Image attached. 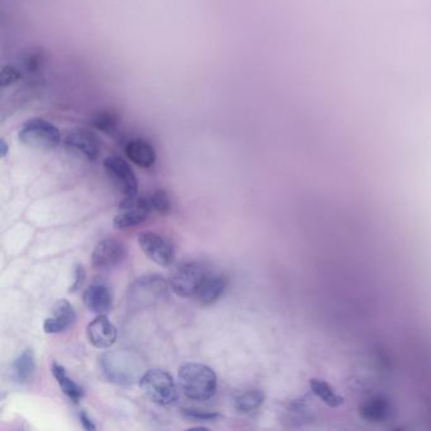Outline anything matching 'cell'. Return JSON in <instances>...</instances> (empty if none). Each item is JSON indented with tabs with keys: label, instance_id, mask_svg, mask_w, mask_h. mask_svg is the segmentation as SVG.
<instances>
[{
	"label": "cell",
	"instance_id": "cell-26",
	"mask_svg": "<svg viewBox=\"0 0 431 431\" xmlns=\"http://www.w3.org/2000/svg\"><path fill=\"white\" fill-rule=\"evenodd\" d=\"M79 416H80L81 425H82V427H84L85 430H97V426L94 425L92 420L90 419V418H89V416H87L85 413H80V415H79Z\"/></svg>",
	"mask_w": 431,
	"mask_h": 431
},
{
	"label": "cell",
	"instance_id": "cell-6",
	"mask_svg": "<svg viewBox=\"0 0 431 431\" xmlns=\"http://www.w3.org/2000/svg\"><path fill=\"white\" fill-rule=\"evenodd\" d=\"M207 276V270L202 263L187 262L171 272L170 286L180 298H192Z\"/></svg>",
	"mask_w": 431,
	"mask_h": 431
},
{
	"label": "cell",
	"instance_id": "cell-20",
	"mask_svg": "<svg viewBox=\"0 0 431 431\" xmlns=\"http://www.w3.org/2000/svg\"><path fill=\"white\" fill-rule=\"evenodd\" d=\"M119 118L113 110H100L92 118V126L100 132H114L118 127Z\"/></svg>",
	"mask_w": 431,
	"mask_h": 431
},
{
	"label": "cell",
	"instance_id": "cell-10",
	"mask_svg": "<svg viewBox=\"0 0 431 431\" xmlns=\"http://www.w3.org/2000/svg\"><path fill=\"white\" fill-rule=\"evenodd\" d=\"M64 143L70 152L87 158V161H95L100 155L98 136L87 128L72 129L66 136Z\"/></svg>",
	"mask_w": 431,
	"mask_h": 431
},
{
	"label": "cell",
	"instance_id": "cell-24",
	"mask_svg": "<svg viewBox=\"0 0 431 431\" xmlns=\"http://www.w3.org/2000/svg\"><path fill=\"white\" fill-rule=\"evenodd\" d=\"M42 61H43V58H42L40 53L32 52V53H29L27 58H24V67L28 70L29 72H36L37 70L40 69Z\"/></svg>",
	"mask_w": 431,
	"mask_h": 431
},
{
	"label": "cell",
	"instance_id": "cell-22",
	"mask_svg": "<svg viewBox=\"0 0 431 431\" xmlns=\"http://www.w3.org/2000/svg\"><path fill=\"white\" fill-rule=\"evenodd\" d=\"M148 200L152 210H155L157 213L166 214L171 210V202L165 190L156 191L148 197Z\"/></svg>",
	"mask_w": 431,
	"mask_h": 431
},
{
	"label": "cell",
	"instance_id": "cell-23",
	"mask_svg": "<svg viewBox=\"0 0 431 431\" xmlns=\"http://www.w3.org/2000/svg\"><path fill=\"white\" fill-rule=\"evenodd\" d=\"M181 415L186 419L194 420V421H214L218 419L220 415L215 411H202L195 408H182Z\"/></svg>",
	"mask_w": 431,
	"mask_h": 431
},
{
	"label": "cell",
	"instance_id": "cell-18",
	"mask_svg": "<svg viewBox=\"0 0 431 431\" xmlns=\"http://www.w3.org/2000/svg\"><path fill=\"white\" fill-rule=\"evenodd\" d=\"M52 374L58 381V386L61 387L65 395L69 397L71 401H74L75 403H79L84 396V390L76 383L75 381L70 378L66 369L62 366H60L58 363L55 362L52 364Z\"/></svg>",
	"mask_w": 431,
	"mask_h": 431
},
{
	"label": "cell",
	"instance_id": "cell-4",
	"mask_svg": "<svg viewBox=\"0 0 431 431\" xmlns=\"http://www.w3.org/2000/svg\"><path fill=\"white\" fill-rule=\"evenodd\" d=\"M168 298V285L163 277L150 275L133 282L128 290V302L132 309H150Z\"/></svg>",
	"mask_w": 431,
	"mask_h": 431
},
{
	"label": "cell",
	"instance_id": "cell-5",
	"mask_svg": "<svg viewBox=\"0 0 431 431\" xmlns=\"http://www.w3.org/2000/svg\"><path fill=\"white\" fill-rule=\"evenodd\" d=\"M139 386L151 401L161 406L173 405L178 401L180 396L173 376L162 369L147 371L141 377Z\"/></svg>",
	"mask_w": 431,
	"mask_h": 431
},
{
	"label": "cell",
	"instance_id": "cell-3",
	"mask_svg": "<svg viewBox=\"0 0 431 431\" xmlns=\"http://www.w3.org/2000/svg\"><path fill=\"white\" fill-rule=\"evenodd\" d=\"M19 142L33 150H55L61 143V132L43 118H31L18 131Z\"/></svg>",
	"mask_w": 431,
	"mask_h": 431
},
{
	"label": "cell",
	"instance_id": "cell-8",
	"mask_svg": "<svg viewBox=\"0 0 431 431\" xmlns=\"http://www.w3.org/2000/svg\"><path fill=\"white\" fill-rule=\"evenodd\" d=\"M121 213L114 218L116 229H127L142 224L148 218L152 207L148 197H124L119 204Z\"/></svg>",
	"mask_w": 431,
	"mask_h": 431
},
{
	"label": "cell",
	"instance_id": "cell-16",
	"mask_svg": "<svg viewBox=\"0 0 431 431\" xmlns=\"http://www.w3.org/2000/svg\"><path fill=\"white\" fill-rule=\"evenodd\" d=\"M225 288H227L225 278L207 275L197 290L195 298L200 301V304L212 305L217 302L223 296Z\"/></svg>",
	"mask_w": 431,
	"mask_h": 431
},
{
	"label": "cell",
	"instance_id": "cell-1",
	"mask_svg": "<svg viewBox=\"0 0 431 431\" xmlns=\"http://www.w3.org/2000/svg\"><path fill=\"white\" fill-rule=\"evenodd\" d=\"M178 381L185 396L192 401H207L215 395L218 378L213 369L200 363H186L178 369Z\"/></svg>",
	"mask_w": 431,
	"mask_h": 431
},
{
	"label": "cell",
	"instance_id": "cell-2",
	"mask_svg": "<svg viewBox=\"0 0 431 431\" xmlns=\"http://www.w3.org/2000/svg\"><path fill=\"white\" fill-rule=\"evenodd\" d=\"M102 368L105 377L116 385H133L143 376V364L132 351H114L104 354Z\"/></svg>",
	"mask_w": 431,
	"mask_h": 431
},
{
	"label": "cell",
	"instance_id": "cell-21",
	"mask_svg": "<svg viewBox=\"0 0 431 431\" xmlns=\"http://www.w3.org/2000/svg\"><path fill=\"white\" fill-rule=\"evenodd\" d=\"M22 79H23V72L18 69L17 66L13 65H6L0 72V85L3 89L12 87Z\"/></svg>",
	"mask_w": 431,
	"mask_h": 431
},
{
	"label": "cell",
	"instance_id": "cell-25",
	"mask_svg": "<svg viewBox=\"0 0 431 431\" xmlns=\"http://www.w3.org/2000/svg\"><path fill=\"white\" fill-rule=\"evenodd\" d=\"M85 277H87V272L84 270V267L80 265L77 266L75 271V281L71 285L70 293H76L77 290H80L82 283H84V280H85Z\"/></svg>",
	"mask_w": 431,
	"mask_h": 431
},
{
	"label": "cell",
	"instance_id": "cell-15",
	"mask_svg": "<svg viewBox=\"0 0 431 431\" xmlns=\"http://www.w3.org/2000/svg\"><path fill=\"white\" fill-rule=\"evenodd\" d=\"M124 153L133 163L142 168H150L157 160V153L152 144L144 139H131L124 146Z\"/></svg>",
	"mask_w": 431,
	"mask_h": 431
},
{
	"label": "cell",
	"instance_id": "cell-11",
	"mask_svg": "<svg viewBox=\"0 0 431 431\" xmlns=\"http://www.w3.org/2000/svg\"><path fill=\"white\" fill-rule=\"evenodd\" d=\"M127 257V248L116 239H104L92 252V267L97 270H109L119 265Z\"/></svg>",
	"mask_w": 431,
	"mask_h": 431
},
{
	"label": "cell",
	"instance_id": "cell-19",
	"mask_svg": "<svg viewBox=\"0 0 431 431\" xmlns=\"http://www.w3.org/2000/svg\"><path fill=\"white\" fill-rule=\"evenodd\" d=\"M263 403H265L263 392L259 391V390H251V391L244 392L236 397L234 408L239 413L248 414V413H252L254 410L261 408Z\"/></svg>",
	"mask_w": 431,
	"mask_h": 431
},
{
	"label": "cell",
	"instance_id": "cell-12",
	"mask_svg": "<svg viewBox=\"0 0 431 431\" xmlns=\"http://www.w3.org/2000/svg\"><path fill=\"white\" fill-rule=\"evenodd\" d=\"M87 339L95 348L107 349L114 344L118 332L105 315H99L94 319L87 328Z\"/></svg>",
	"mask_w": 431,
	"mask_h": 431
},
{
	"label": "cell",
	"instance_id": "cell-14",
	"mask_svg": "<svg viewBox=\"0 0 431 431\" xmlns=\"http://www.w3.org/2000/svg\"><path fill=\"white\" fill-rule=\"evenodd\" d=\"M82 298L87 309L99 315H105L111 309V293L103 282H94L85 290Z\"/></svg>",
	"mask_w": 431,
	"mask_h": 431
},
{
	"label": "cell",
	"instance_id": "cell-17",
	"mask_svg": "<svg viewBox=\"0 0 431 431\" xmlns=\"http://www.w3.org/2000/svg\"><path fill=\"white\" fill-rule=\"evenodd\" d=\"M36 371V358L35 353L32 349H26V351L19 354L14 359L11 367L13 380L23 385L32 380Z\"/></svg>",
	"mask_w": 431,
	"mask_h": 431
},
{
	"label": "cell",
	"instance_id": "cell-27",
	"mask_svg": "<svg viewBox=\"0 0 431 431\" xmlns=\"http://www.w3.org/2000/svg\"><path fill=\"white\" fill-rule=\"evenodd\" d=\"M0 152H1V157H3V158H4L6 153H8V144H6L4 139H1V142H0Z\"/></svg>",
	"mask_w": 431,
	"mask_h": 431
},
{
	"label": "cell",
	"instance_id": "cell-7",
	"mask_svg": "<svg viewBox=\"0 0 431 431\" xmlns=\"http://www.w3.org/2000/svg\"><path fill=\"white\" fill-rule=\"evenodd\" d=\"M104 168L126 197H136L138 194V181L126 160L118 156H109L103 162Z\"/></svg>",
	"mask_w": 431,
	"mask_h": 431
},
{
	"label": "cell",
	"instance_id": "cell-9",
	"mask_svg": "<svg viewBox=\"0 0 431 431\" xmlns=\"http://www.w3.org/2000/svg\"><path fill=\"white\" fill-rule=\"evenodd\" d=\"M138 243L143 253L152 262H155L156 265L161 267H170L173 265L175 261V251L173 246L162 236L152 231H144L139 234Z\"/></svg>",
	"mask_w": 431,
	"mask_h": 431
},
{
	"label": "cell",
	"instance_id": "cell-13",
	"mask_svg": "<svg viewBox=\"0 0 431 431\" xmlns=\"http://www.w3.org/2000/svg\"><path fill=\"white\" fill-rule=\"evenodd\" d=\"M76 320V314L72 305L67 300H58L52 309V315L47 317L43 324V330L47 334L62 333L69 329Z\"/></svg>",
	"mask_w": 431,
	"mask_h": 431
}]
</instances>
